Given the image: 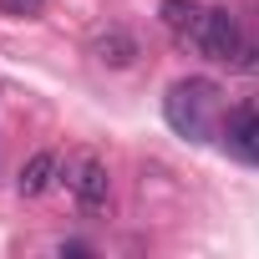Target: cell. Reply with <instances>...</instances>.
<instances>
[{"label":"cell","mask_w":259,"mask_h":259,"mask_svg":"<svg viewBox=\"0 0 259 259\" xmlns=\"http://www.w3.org/2000/svg\"><path fill=\"white\" fill-rule=\"evenodd\" d=\"M188 46H198L208 61L234 66V56H239V46H244V26H239V16H229V11H203V21H198V31L188 36Z\"/></svg>","instance_id":"7a4b0ae2"},{"label":"cell","mask_w":259,"mask_h":259,"mask_svg":"<svg viewBox=\"0 0 259 259\" xmlns=\"http://www.w3.org/2000/svg\"><path fill=\"white\" fill-rule=\"evenodd\" d=\"M219 143H224L239 163H254V168H259V107H234V112H224Z\"/></svg>","instance_id":"277c9868"},{"label":"cell","mask_w":259,"mask_h":259,"mask_svg":"<svg viewBox=\"0 0 259 259\" xmlns=\"http://www.w3.org/2000/svg\"><path fill=\"white\" fill-rule=\"evenodd\" d=\"M234 71L259 76V36H244V46H239V56H234Z\"/></svg>","instance_id":"ba28073f"},{"label":"cell","mask_w":259,"mask_h":259,"mask_svg":"<svg viewBox=\"0 0 259 259\" xmlns=\"http://www.w3.org/2000/svg\"><path fill=\"white\" fill-rule=\"evenodd\" d=\"M92 56L102 61V66H133V56H138V41L127 36V31H102L97 41H92Z\"/></svg>","instance_id":"8992f818"},{"label":"cell","mask_w":259,"mask_h":259,"mask_svg":"<svg viewBox=\"0 0 259 259\" xmlns=\"http://www.w3.org/2000/svg\"><path fill=\"white\" fill-rule=\"evenodd\" d=\"M61 173V163H56V153H36L26 168H21V178H16V188H21V198H41L46 188H51V178Z\"/></svg>","instance_id":"5b68a950"},{"label":"cell","mask_w":259,"mask_h":259,"mask_svg":"<svg viewBox=\"0 0 259 259\" xmlns=\"http://www.w3.org/2000/svg\"><path fill=\"white\" fill-rule=\"evenodd\" d=\"M224 92H219V81H208V76H183V81H173L168 87V97H163V117H168V127L178 138H188V143H213L219 133H224Z\"/></svg>","instance_id":"6da1fadb"},{"label":"cell","mask_w":259,"mask_h":259,"mask_svg":"<svg viewBox=\"0 0 259 259\" xmlns=\"http://www.w3.org/2000/svg\"><path fill=\"white\" fill-rule=\"evenodd\" d=\"M163 21H168V31L173 36H193L198 31V21H203V6H193V0H163Z\"/></svg>","instance_id":"52a82bcc"},{"label":"cell","mask_w":259,"mask_h":259,"mask_svg":"<svg viewBox=\"0 0 259 259\" xmlns=\"http://www.w3.org/2000/svg\"><path fill=\"white\" fill-rule=\"evenodd\" d=\"M41 6H46V0H0V16H11V21H31V16H41Z\"/></svg>","instance_id":"9c48e42d"},{"label":"cell","mask_w":259,"mask_h":259,"mask_svg":"<svg viewBox=\"0 0 259 259\" xmlns=\"http://www.w3.org/2000/svg\"><path fill=\"white\" fill-rule=\"evenodd\" d=\"M61 178H66V188L76 193V203H81V208H102V203H107V193H112L107 163H102V158H92V153H76V158H66Z\"/></svg>","instance_id":"3957f363"}]
</instances>
